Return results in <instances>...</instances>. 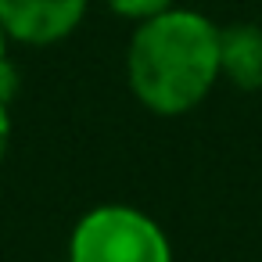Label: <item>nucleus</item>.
Wrapping results in <instances>:
<instances>
[{"label": "nucleus", "instance_id": "nucleus-1", "mask_svg": "<svg viewBox=\"0 0 262 262\" xmlns=\"http://www.w3.org/2000/svg\"><path fill=\"white\" fill-rule=\"evenodd\" d=\"M219 33L198 8H169L133 26L126 43V86L140 108L162 119L201 108L223 83Z\"/></svg>", "mask_w": 262, "mask_h": 262}, {"label": "nucleus", "instance_id": "nucleus-2", "mask_svg": "<svg viewBox=\"0 0 262 262\" xmlns=\"http://www.w3.org/2000/svg\"><path fill=\"white\" fill-rule=\"evenodd\" d=\"M65 262H172V241L144 208L108 201L79 215Z\"/></svg>", "mask_w": 262, "mask_h": 262}, {"label": "nucleus", "instance_id": "nucleus-3", "mask_svg": "<svg viewBox=\"0 0 262 262\" xmlns=\"http://www.w3.org/2000/svg\"><path fill=\"white\" fill-rule=\"evenodd\" d=\"M90 11V0H0V22L11 43L51 47L69 40Z\"/></svg>", "mask_w": 262, "mask_h": 262}, {"label": "nucleus", "instance_id": "nucleus-4", "mask_svg": "<svg viewBox=\"0 0 262 262\" xmlns=\"http://www.w3.org/2000/svg\"><path fill=\"white\" fill-rule=\"evenodd\" d=\"M223 83L237 94H262V26L233 22L219 33Z\"/></svg>", "mask_w": 262, "mask_h": 262}, {"label": "nucleus", "instance_id": "nucleus-5", "mask_svg": "<svg viewBox=\"0 0 262 262\" xmlns=\"http://www.w3.org/2000/svg\"><path fill=\"white\" fill-rule=\"evenodd\" d=\"M104 4H108L119 18H126V22L137 26V22H147V18H155V15L176 8L180 0H104Z\"/></svg>", "mask_w": 262, "mask_h": 262}, {"label": "nucleus", "instance_id": "nucleus-6", "mask_svg": "<svg viewBox=\"0 0 262 262\" xmlns=\"http://www.w3.org/2000/svg\"><path fill=\"white\" fill-rule=\"evenodd\" d=\"M0 86L11 90V94H18V72L11 65V36H8L4 22H0Z\"/></svg>", "mask_w": 262, "mask_h": 262}, {"label": "nucleus", "instance_id": "nucleus-7", "mask_svg": "<svg viewBox=\"0 0 262 262\" xmlns=\"http://www.w3.org/2000/svg\"><path fill=\"white\" fill-rule=\"evenodd\" d=\"M11 104H15V94L0 86V165H4L8 144H11Z\"/></svg>", "mask_w": 262, "mask_h": 262}]
</instances>
